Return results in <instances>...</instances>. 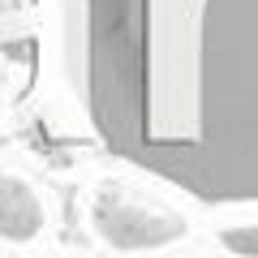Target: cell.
<instances>
[{
	"label": "cell",
	"mask_w": 258,
	"mask_h": 258,
	"mask_svg": "<svg viewBox=\"0 0 258 258\" xmlns=\"http://www.w3.org/2000/svg\"><path fill=\"white\" fill-rule=\"evenodd\" d=\"M82 99L120 164L258 203V0H82Z\"/></svg>",
	"instance_id": "1"
}]
</instances>
